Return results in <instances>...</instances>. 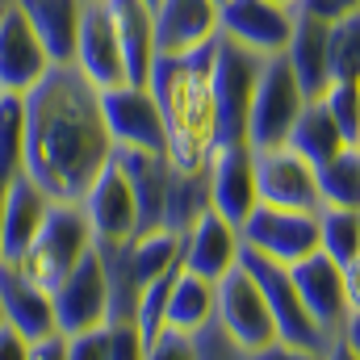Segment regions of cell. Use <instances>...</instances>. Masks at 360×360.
<instances>
[{"instance_id": "f1b7e54d", "label": "cell", "mask_w": 360, "mask_h": 360, "mask_svg": "<svg viewBox=\"0 0 360 360\" xmlns=\"http://www.w3.org/2000/svg\"><path fill=\"white\" fill-rule=\"evenodd\" d=\"M319 248H323L335 264H352L360 256V210L323 205V210H319Z\"/></svg>"}, {"instance_id": "7dc6e473", "label": "cell", "mask_w": 360, "mask_h": 360, "mask_svg": "<svg viewBox=\"0 0 360 360\" xmlns=\"http://www.w3.org/2000/svg\"><path fill=\"white\" fill-rule=\"evenodd\" d=\"M13 4H17V0H0V13H4V8H13Z\"/></svg>"}, {"instance_id": "cb8c5ba5", "label": "cell", "mask_w": 360, "mask_h": 360, "mask_svg": "<svg viewBox=\"0 0 360 360\" xmlns=\"http://www.w3.org/2000/svg\"><path fill=\"white\" fill-rule=\"evenodd\" d=\"M17 4L30 17V25L42 38V46L51 51V59L55 63H72L76 38H80L84 0H17Z\"/></svg>"}, {"instance_id": "c3c4849f", "label": "cell", "mask_w": 360, "mask_h": 360, "mask_svg": "<svg viewBox=\"0 0 360 360\" xmlns=\"http://www.w3.org/2000/svg\"><path fill=\"white\" fill-rule=\"evenodd\" d=\"M143 4H151V8H155V4H160V0H143Z\"/></svg>"}, {"instance_id": "d6986e66", "label": "cell", "mask_w": 360, "mask_h": 360, "mask_svg": "<svg viewBox=\"0 0 360 360\" xmlns=\"http://www.w3.org/2000/svg\"><path fill=\"white\" fill-rule=\"evenodd\" d=\"M218 38L214 0H160L155 4V55H188Z\"/></svg>"}, {"instance_id": "8fae6325", "label": "cell", "mask_w": 360, "mask_h": 360, "mask_svg": "<svg viewBox=\"0 0 360 360\" xmlns=\"http://www.w3.org/2000/svg\"><path fill=\"white\" fill-rule=\"evenodd\" d=\"M256 193L260 205H276V210H306V214L323 210L319 168L302 160L293 147L256 151Z\"/></svg>"}, {"instance_id": "f907efd6", "label": "cell", "mask_w": 360, "mask_h": 360, "mask_svg": "<svg viewBox=\"0 0 360 360\" xmlns=\"http://www.w3.org/2000/svg\"><path fill=\"white\" fill-rule=\"evenodd\" d=\"M0 323H4V319H0Z\"/></svg>"}, {"instance_id": "e0dca14e", "label": "cell", "mask_w": 360, "mask_h": 360, "mask_svg": "<svg viewBox=\"0 0 360 360\" xmlns=\"http://www.w3.org/2000/svg\"><path fill=\"white\" fill-rule=\"evenodd\" d=\"M289 276L310 310V319L319 323L323 340H340L344 323H348V297H344V264H335L323 248L297 264H289Z\"/></svg>"}, {"instance_id": "44dd1931", "label": "cell", "mask_w": 360, "mask_h": 360, "mask_svg": "<svg viewBox=\"0 0 360 360\" xmlns=\"http://www.w3.org/2000/svg\"><path fill=\"white\" fill-rule=\"evenodd\" d=\"M327 21H314L306 13L293 17V34L285 46V63L297 76V84L306 92V101H323V92L331 89V55H327Z\"/></svg>"}, {"instance_id": "d6a6232c", "label": "cell", "mask_w": 360, "mask_h": 360, "mask_svg": "<svg viewBox=\"0 0 360 360\" xmlns=\"http://www.w3.org/2000/svg\"><path fill=\"white\" fill-rule=\"evenodd\" d=\"M172 276H176V272H168V276L151 281V285L139 293V306H134V327H139L143 344H151V340L164 331V310H168V289H172Z\"/></svg>"}, {"instance_id": "ac0fdd59", "label": "cell", "mask_w": 360, "mask_h": 360, "mask_svg": "<svg viewBox=\"0 0 360 360\" xmlns=\"http://www.w3.org/2000/svg\"><path fill=\"white\" fill-rule=\"evenodd\" d=\"M243 256V239H239V226L226 222L222 214L205 210L184 235H180V269L197 272L205 281H222L226 272L239 264Z\"/></svg>"}, {"instance_id": "ee69618b", "label": "cell", "mask_w": 360, "mask_h": 360, "mask_svg": "<svg viewBox=\"0 0 360 360\" xmlns=\"http://www.w3.org/2000/svg\"><path fill=\"white\" fill-rule=\"evenodd\" d=\"M340 340H348V344H352V348L360 352V314H348V323H344Z\"/></svg>"}, {"instance_id": "1f68e13d", "label": "cell", "mask_w": 360, "mask_h": 360, "mask_svg": "<svg viewBox=\"0 0 360 360\" xmlns=\"http://www.w3.org/2000/svg\"><path fill=\"white\" fill-rule=\"evenodd\" d=\"M323 105L344 130L348 147H360V80H331V89L323 92Z\"/></svg>"}, {"instance_id": "5bb4252c", "label": "cell", "mask_w": 360, "mask_h": 360, "mask_svg": "<svg viewBox=\"0 0 360 360\" xmlns=\"http://www.w3.org/2000/svg\"><path fill=\"white\" fill-rule=\"evenodd\" d=\"M293 17L297 8H285L276 0H226L218 8V34L269 59V55H285Z\"/></svg>"}, {"instance_id": "7a4b0ae2", "label": "cell", "mask_w": 360, "mask_h": 360, "mask_svg": "<svg viewBox=\"0 0 360 360\" xmlns=\"http://www.w3.org/2000/svg\"><path fill=\"white\" fill-rule=\"evenodd\" d=\"M214 42L188 55H160L147 89L155 92L168 134V164L180 172H205L214 147H218V105L210 80Z\"/></svg>"}, {"instance_id": "2e32d148", "label": "cell", "mask_w": 360, "mask_h": 360, "mask_svg": "<svg viewBox=\"0 0 360 360\" xmlns=\"http://www.w3.org/2000/svg\"><path fill=\"white\" fill-rule=\"evenodd\" d=\"M51 68H55V59L42 46V38L34 34L21 4L4 8L0 13V92L25 96Z\"/></svg>"}, {"instance_id": "5b68a950", "label": "cell", "mask_w": 360, "mask_h": 360, "mask_svg": "<svg viewBox=\"0 0 360 360\" xmlns=\"http://www.w3.org/2000/svg\"><path fill=\"white\" fill-rule=\"evenodd\" d=\"M306 109V92L297 84V76L289 72L285 55H269L260 84L252 96V113H248V134L243 143L252 151H269V147H285L289 130L297 122V113Z\"/></svg>"}, {"instance_id": "ba28073f", "label": "cell", "mask_w": 360, "mask_h": 360, "mask_svg": "<svg viewBox=\"0 0 360 360\" xmlns=\"http://www.w3.org/2000/svg\"><path fill=\"white\" fill-rule=\"evenodd\" d=\"M239 239L248 252L276 260V264H297L319 252V214L306 210H276V205H256L239 222Z\"/></svg>"}, {"instance_id": "484cf974", "label": "cell", "mask_w": 360, "mask_h": 360, "mask_svg": "<svg viewBox=\"0 0 360 360\" xmlns=\"http://www.w3.org/2000/svg\"><path fill=\"white\" fill-rule=\"evenodd\" d=\"M285 147H293L302 160H310L314 168H323L327 160H335V155L348 147V139H344V130L335 126V117L327 113L323 101H306V109L297 113V122H293Z\"/></svg>"}, {"instance_id": "e575fe53", "label": "cell", "mask_w": 360, "mask_h": 360, "mask_svg": "<svg viewBox=\"0 0 360 360\" xmlns=\"http://www.w3.org/2000/svg\"><path fill=\"white\" fill-rule=\"evenodd\" d=\"M68 360H109V323L68 335Z\"/></svg>"}, {"instance_id": "b9f144b4", "label": "cell", "mask_w": 360, "mask_h": 360, "mask_svg": "<svg viewBox=\"0 0 360 360\" xmlns=\"http://www.w3.org/2000/svg\"><path fill=\"white\" fill-rule=\"evenodd\" d=\"M344 297H348V314H360V256L344 264Z\"/></svg>"}, {"instance_id": "3957f363", "label": "cell", "mask_w": 360, "mask_h": 360, "mask_svg": "<svg viewBox=\"0 0 360 360\" xmlns=\"http://www.w3.org/2000/svg\"><path fill=\"white\" fill-rule=\"evenodd\" d=\"M89 248H92V231H89V218H84V205L80 201H55L46 222L38 226L34 243L8 264H17L34 285H42L51 293L68 272L76 269V260Z\"/></svg>"}, {"instance_id": "d4e9b609", "label": "cell", "mask_w": 360, "mask_h": 360, "mask_svg": "<svg viewBox=\"0 0 360 360\" xmlns=\"http://www.w3.org/2000/svg\"><path fill=\"white\" fill-rule=\"evenodd\" d=\"M214 306H218V281H205L188 269H176L172 289H168V310H164V327H176L184 335H197L214 323Z\"/></svg>"}, {"instance_id": "83f0119b", "label": "cell", "mask_w": 360, "mask_h": 360, "mask_svg": "<svg viewBox=\"0 0 360 360\" xmlns=\"http://www.w3.org/2000/svg\"><path fill=\"white\" fill-rule=\"evenodd\" d=\"M319 193H323V205L360 210V147H344L335 160L319 168Z\"/></svg>"}, {"instance_id": "7bdbcfd3", "label": "cell", "mask_w": 360, "mask_h": 360, "mask_svg": "<svg viewBox=\"0 0 360 360\" xmlns=\"http://www.w3.org/2000/svg\"><path fill=\"white\" fill-rule=\"evenodd\" d=\"M323 356L327 360H360V352L348 344V340H331V344L323 348Z\"/></svg>"}, {"instance_id": "ffe728a7", "label": "cell", "mask_w": 360, "mask_h": 360, "mask_svg": "<svg viewBox=\"0 0 360 360\" xmlns=\"http://www.w3.org/2000/svg\"><path fill=\"white\" fill-rule=\"evenodd\" d=\"M0 319L17 327L30 344L42 335H55V302L42 285H34L25 272L0 260Z\"/></svg>"}, {"instance_id": "f6af8a7d", "label": "cell", "mask_w": 360, "mask_h": 360, "mask_svg": "<svg viewBox=\"0 0 360 360\" xmlns=\"http://www.w3.org/2000/svg\"><path fill=\"white\" fill-rule=\"evenodd\" d=\"M13 184V180H8ZM8 184H0V222H4V193H8Z\"/></svg>"}, {"instance_id": "74e56055", "label": "cell", "mask_w": 360, "mask_h": 360, "mask_svg": "<svg viewBox=\"0 0 360 360\" xmlns=\"http://www.w3.org/2000/svg\"><path fill=\"white\" fill-rule=\"evenodd\" d=\"M297 13L314 17V21H340V17H352L360 13V0H297Z\"/></svg>"}, {"instance_id": "60d3db41", "label": "cell", "mask_w": 360, "mask_h": 360, "mask_svg": "<svg viewBox=\"0 0 360 360\" xmlns=\"http://www.w3.org/2000/svg\"><path fill=\"white\" fill-rule=\"evenodd\" d=\"M30 360H68V335L55 331V335H42L30 344Z\"/></svg>"}, {"instance_id": "52a82bcc", "label": "cell", "mask_w": 360, "mask_h": 360, "mask_svg": "<svg viewBox=\"0 0 360 360\" xmlns=\"http://www.w3.org/2000/svg\"><path fill=\"white\" fill-rule=\"evenodd\" d=\"M101 117H105V130H109L113 147L168 155L164 113H160V101H155V92L147 89V84L101 89Z\"/></svg>"}, {"instance_id": "9a60e30c", "label": "cell", "mask_w": 360, "mask_h": 360, "mask_svg": "<svg viewBox=\"0 0 360 360\" xmlns=\"http://www.w3.org/2000/svg\"><path fill=\"white\" fill-rule=\"evenodd\" d=\"M72 68L96 92L130 84L126 80V59H122V42H117V30H113V17H109L105 0H84V17H80V38H76Z\"/></svg>"}, {"instance_id": "603a6c76", "label": "cell", "mask_w": 360, "mask_h": 360, "mask_svg": "<svg viewBox=\"0 0 360 360\" xmlns=\"http://www.w3.org/2000/svg\"><path fill=\"white\" fill-rule=\"evenodd\" d=\"M51 197L34 184V180L25 176H13L8 184V193H4V222H0V260H17L30 243H34V235H38V226L46 222V214H51Z\"/></svg>"}, {"instance_id": "4316f807", "label": "cell", "mask_w": 360, "mask_h": 360, "mask_svg": "<svg viewBox=\"0 0 360 360\" xmlns=\"http://www.w3.org/2000/svg\"><path fill=\"white\" fill-rule=\"evenodd\" d=\"M205 210H210L205 172H180V168L168 164V184H164V231L184 235Z\"/></svg>"}, {"instance_id": "7402d4cb", "label": "cell", "mask_w": 360, "mask_h": 360, "mask_svg": "<svg viewBox=\"0 0 360 360\" xmlns=\"http://www.w3.org/2000/svg\"><path fill=\"white\" fill-rule=\"evenodd\" d=\"M117 42H122V59H126V80L130 84H147L151 68H155V8L143 0H105Z\"/></svg>"}, {"instance_id": "277c9868", "label": "cell", "mask_w": 360, "mask_h": 360, "mask_svg": "<svg viewBox=\"0 0 360 360\" xmlns=\"http://www.w3.org/2000/svg\"><path fill=\"white\" fill-rule=\"evenodd\" d=\"M260 72H264V55H256L222 34L214 38L210 80H214V105H218V143H243Z\"/></svg>"}, {"instance_id": "9c48e42d", "label": "cell", "mask_w": 360, "mask_h": 360, "mask_svg": "<svg viewBox=\"0 0 360 360\" xmlns=\"http://www.w3.org/2000/svg\"><path fill=\"white\" fill-rule=\"evenodd\" d=\"M214 323H218V331H222L239 352H260V348L276 344V327H272L269 302H264L260 285L248 276L243 264H235V269L218 281Z\"/></svg>"}, {"instance_id": "7c38bea8", "label": "cell", "mask_w": 360, "mask_h": 360, "mask_svg": "<svg viewBox=\"0 0 360 360\" xmlns=\"http://www.w3.org/2000/svg\"><path fill=\"white\" fill-rule=\"evenodd\" d=\"M84 218H89L92 243L96 248H117L130 243L139 235V201H134V184L122 172L117 160H109V168L92 180L84 193Z\"/></svg>"}, {"instance_id": "681fc988", "label": "cell", "mask_w": 360, "mask_h": 360, "mask_svg": "<svg viewBox=\"0 0 360 360\" xmlns=\"http://www.w3.org/2000/svg\"><path fill=\"white\" fill-rule=\"evenodd\" d=\"M214 4H218V8H222V4H226V0H214Z\"/></svg>"}, {"instance_id": "30bf717a", "label": "cell", "mask_w": 360, "mask_h": 360, "mask_svg": "<svg viewBox=\"0 0 360 360\" xmlns=\"http://www.w3.org/2000/svg\"><path fill=\"white\" fill-rule=\"evenodd\" d=\"M51 302H55V331H63V335H80V331L109 323V276H105L96 243L51 289Z\"/></svg>"}, {"instance_id": "8992f818", "label": "cell", "mask_w": 360, "mask_h": 360, "mask_svg": "<svg viewBox=\"0 0 360 360\" xmlns=\"http://www.w3.org/2000/svg\"><path fill=\"white\" fill-rule=\"evenodd\" d=\"M239 264L248 269V276L260 285V293H264V302H269L276 340H281V344H293V348H314V352H323L327 340H323L319 323L310 319V310H306V302H302V293H297V285H293L289 269L276 264V260L256 256V252H248V248H243Z\"/></svg>"}, {"instance_id": "836d02e7", "label": "cell", "mask_w": 360, "mask_h": 360, "mask_svg": "<svg viewBox=\"0 0 360 360\" xmlns=\"http://www.w3.org/2000/svg\"><path fill=\"white\" fill-rule=\"evenodd\" d=\"M143 360H201V352H197V335H184V331H176V327H164V331L147 344Z\"/></svg>"}, {"instance_id": "bcb514c9", "label": "cell", "mask_w": 360, "mask_h": 360, "mask_svg": "<svg viewBox=\"0 0 360 360\" xmlns=\"http://www.w3.org/2000/svg\"><path fill=\"white\" fill-rule=\"evenodd\" d=\"M276 4H285V8H297V0H276Z\"/></svg>"}, {"instance_id": "8d00e7d4", "label": "cell", "mask_w": 360, "mask_h": 360, "mask_svg": "<svg viewBox=\"0 0 360 360\" xmlns=\"http://www.w3.org/2000/svg\"><path fill=\"white\" fill-rule=\"evenodd\" d=\"M197 352H201V360H248L222 331H218V323H210L205 331H197Z\"/></svg>"}, {"instance_id": "4fadbf2b", "label": "cell", "mask_w": 360, "mask_h": 360, "mask_svg": "<svg viewBox=\"0 0 360 360\" xmlns=\"http://www.w3.org/2000/svg\"><path fill=\"white\" fill-rule=\"evenodd\" d=\"M205 188H210V210L239 226L260 205V193H256V151L248 143H218L210 164H205Z\"/></svg>"}, {"instance_id": "ab89813d", "label": "cell", "mask_w": 360, "mask_h": 360, "mask_svg": "<svg viewBox=\"0 0 360 360\" xmlns=\"http://www.w3.org/2000/svg\"><path fill=\"white\" fill-rule=\"evenodd\" d=\"M0 360H30V340L8 323H0Z\"/></svg>"}, {"instance_id": "f35d334b", "label": "cell", "mask_w": 360, "mask_h": 360, "mask_svg": "<svg viewBox=\"0 0 360 360\" xmlns=\"http://www.w3.org/2000/svg\"><path fill=\"white\" fill-rule=\"evenodd\" d=\"M248 360H327L323 352H314V348H293V344H269V348H260V352H243Z\"/></svg>"}, {"instance_id": "f546056e", "label": "cell", "mask_w": 360, "mask_h": 360, "mask_svg": "<svg viewBox=\"0 0 360 360\" xmlns=\"http://www.w3.org/2000/svg\"><path fill=\"white\" fill-rule=\"evenodd\" d=\"M25 160V101L0 92V184L21 176Z\"/></svg>"}, {"instance_id": "d590c367", "label": "cell", "mask_w": 360, "mask_h": 360, "mask_svg": "<svg viewBox=\"0 0 360 360\" xmlns=\"http://www.w3.org/2000/svg\"><path fill=\"white\" fill-rule=\"evenodd\" d=\"M147 344L134 323H109V360H143Z\"/></svg>"}, {"instance_id": "6da1fadb", "label": "cell", "mask_w": 360, "mask_h": 360, "mask_svg": "<svg viewBox=\"0 0 360 360\" xmlns=\"http://www.w3.org/2000/svg\"><path fill=\"white\" fill-rule=\"evenodd\" d=\"M21 101H25L21 172L51 201H84L92 180L113 160V139L101 117V92L72 63H55Z\"/></svg>"}, {"instance_id": "4dcf8cb0", "label": "cell", "mask_w": 360, "mask_h": 360, "mask_svg": "<svg viewBox=\"0 0 360 360\" xmlns=\"http://www.w3.org/2000/svg\"><path fill=\"white\" fill-rule=\"evenodd\" d=\"M327 55H331V80H360V13L331 21Z\"/></svg>"}]
</instances>
